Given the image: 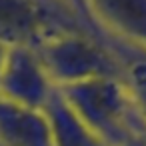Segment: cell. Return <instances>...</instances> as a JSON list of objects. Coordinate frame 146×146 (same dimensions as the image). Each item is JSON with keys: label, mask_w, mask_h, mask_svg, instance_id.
I'll return each mask as SVG.
<instances>
[{"label": "cell", "mask_w": 146, "mask_h": 146, "mask_svg": "<svg viewBox=\"0 0 146 146\" xmlns=\"http://www.w3.org/2000/svg\"><path fill=\"white\" fill-rule=\"evenodd\" d=\"M98 30L116 46L146 54V0H86Z\"/></svg>", "instance_id": "5"}, {"label": "cell", "mask_w": 146, "mask_h": 146, "mask_svg": "<svg viewBox=\"0 0 146 146\" xmlns=\"http://www.w3.org/2000/svg\"><path fill=\"white\" fill-rule=\"evenodd\" d=\"M0 146H2V144H0Z\"/></svg>", "instance_id": "12"}, {"label": "cell", "mask_w": 146, "mask_h": 146, "mask_svg": "<svg viewBox=\"0 0 146 146\" xmlns=\"http://www.w3.org/2000/svg\"><path fill=\"white\" fill-rule=\"evenodd\" d=\"M118 56L126 64V82L146 120V54L138 52L130 46H120Z\"/></svg>", "instance_id": "8"}, {"label": "cell", "mask_w": 146, "mask_h": 146, "mask_svg": "<svg viewBox=\"0 0 146 146\" xmlns=\"http://www.w3.org/2000/svg\"><path fill=\"white\" fill-rule=\"evenodd\" d=\"M44 112L52 130V146H108L74 116L58 90L50 98Z\"/></svg>", "instance_id": "7"}, {"label": "cell", "mask_w": 146, "mask_h": 146, "mask_svg": "<svg viewBox=\"0 0 146 146\" xmlns=\"http://www.w3.org/2000/svg\"><path fill=\"white\" fill-rule=\"evenodd\" d=\"M54 92L56 86L32 48H6L0 68V98L30 110H44Z\"/></svg>", "instance_id": "4"}, {"label": "cell", "mask_w": 146, "mask_h": 146, "mask_svg": "<svg viewBox=\"0 0 146 146\" xmlns=\"http://www.w3.org/2000/svg\"><path fill=\"white\" fill-rule=\"evenodd\" d=\"M0 144L52 146V130L44 110H30L0 98Z\"/></svg>", "instance_id": "6"}, {"label": "cell", "mask_w": 146, "mask_h": 146, "mask_svg": "<svg viewBox=\"0 0 146 146\" xmlns=\"http://www.w3.org/2000/svg\"><path fill=\"white\" fill-rule=\"evenodd\" d=\"M124 146H146V128H142L138 134H134Z\"/></svg>", "instance_id": "10"}, {"label": "cell", "mask_w": 146, "mask_h": 146, "mask_svg": "<svg viewBox=\"0 0 146 146\" xmlns=\"http://www.w3.org/2000/svg\"><path fill=\"white\" fill-rule=\"evenodd\" d=\"M56 90L74 116L108 146H124L146 128L126 78H94Z\"/></svg>", "instance_id": "1"}, {"label": "cell", "mask_w": 146, "mask_h": 146, "mask_svg": "<svg viewBox=\"0 0 146 146\" xmlns=\"http://www.w3.org/2000/svg\"><path fill=\"white\" fill-rule=\"evenodd\" d=\"M56 88L94 78H126L116 48L88 30H64L32 48Z\"/></svg>", "instance_id": "2"}, {"label": "cell", "mask_w": 146, "mask_h": 146, "mask_svg": "<svg viewBox=\"0 0 146 146\" xmlns=\"http://www.w3.org/2000/svg\"><path fill=\"white\" fill-rule=\"evenodd\" d=\"M4 56H6V46L0 44V68H2V62H4Z\"/></svg>", "instance_id": "11"}, {"label": "cell", "mask_w": 146, "mask_h": 146, "mask_svg": "<svg viewBox=\"0 0 146 146\" xmlns=\"http://www.w3.org/2000/svg\"><path fill=\"white\" fill-rule=\"evenodd\" d=\"M62 2H66V4H68V6H70V8L82 18V20H84V24H86L92 32H96L98 36H102L104 40H108V38L98 30V26L94 24V20H92V16H90V10H88V4H86V0H62ZM108 42H110V40H108ZM110 44H112V42H110Z\"/></svg>", "instance_id": "9"}, {"label": "cell", "mask_w": 146, "mask_h": 146, "mask_svg": "<svg viewBox=\"0 0 146 146\" xmlns=\"http://www.w3.org/2000/svg\"><path fill=\"white\" fill-rule=\"evenodd\" d=\"M78 28L92 32L62 0H0V44L6 48H34L52 34Z\"/></svg>", "instance_id": "3"}]
</instances>
